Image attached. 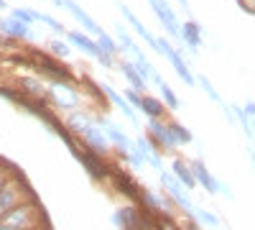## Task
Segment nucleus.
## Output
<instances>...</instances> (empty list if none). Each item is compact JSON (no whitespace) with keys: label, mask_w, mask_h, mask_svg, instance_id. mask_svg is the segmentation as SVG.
<instances>
[{"label":"nucleus","mask_w":255,"mask_h":230,"mask_svg":"<svg viewBox=\"0 0 255 230\" xmlns=\"http://www.w3.org/2000/svg\"><path fill=\"white\" fill-rule=\"evenodd\" d=\"M69 128L77 131V133H79L84 141H87L97 154H105V151L110 149V138H108V133H105V131H102V125H100L97 120H92L90 115H84V113H72V115H69Z\"/></svg>","instance_id":"nucleus-1"},{"label":"nucleus","mask_w":255,"mask_h":230,"mask_svg":"<svg viewBox=\"0 0 255 230\" xmlns=\"http://www.w3.org/2000/svg\"><path fill=\"white\" fill-rule=\"evenodd\" d=\"M118 41L123 44V51H125L128 56L133 59V64L138 67V72H140V74H143L148 82H151V79H153V74H156L158 69H156V67L151 64V61L145 59V54H143V51L135 46V41L130 38V33L125 31V26H118Z\"/></svg>","instance_id":"nucleus-2"},{"label":"nucleus","mask_w":255,"mask_h":230,"mask_svg":"<svg viewBox=\"0 0 255 230\" xmlns=\"http://www.w3.org/2000/svg\"><path fill=\"white\" fill-rule=\"evenodd\" d=\"M115 223L123 230H156V223L148 220V207L135 210V207H123L115 213Z\"/></svg>","instance_id":"nucleus-3"},{"label":"nucleus","mask_w":255,"mask_h":230,"mask_svg":"<svg viewBox=\"0 0 255 230\" xmlns=\"http://www.w3.org/2000/svg\"><path fill=\"white\" fill-rule=\"evenodd\" d=\"M67 38H69V44H74L77 49H82L84 54H90L92 59H97L100 64H105V67H113V54H108L105 51L97 41H92L90 36H84L82 31H69L67 33Z\"/></svg>","instance_id":"nucleus-4"},{"label":"nucleus","mask_w":255,"mask_h":230,"mask_svg":"<svg viewBox=\"0 0 255 230\" xmlns=\"http://www.w3.org/2000/svg\"><path fill=\"white\" fill-rule=\"evenodd\" d=\"M49 95L61 110H74L79 105V95H77V90H72L67 85V79H54L49 87Z\"/></svg>","instance_id":"nucleus-5"},{"label":"nucleus","mask_w":255,"mask_h":230,"mask_svg":"<svg viewBox=\"0 0 255 230\" xmlns=\"http://www.w3.org/2000/svg\"><path fill=\"white\" fill-rule=\"evenodd\" d=\"M161 184H163V190L168 192V197H171L179 207H181V210L184 213H189V215H194V210H197V207H194V202H191L189 200V195L181 190V182L176 179V177H171V174H166V172H161Z\"/></svg>","instance_id":"nucleus-6"},{"label":"nucleus","mask_w":255,"mask_h":230,"mask_svg":"<svg viewBox=\"0 0 255 230\" xmlns=\"http://www.w3.org/2000/svg\"><path fill=\"white\" fill-rule=\"evenodd\" d=\"M148 3H151V8H153L156 18L161 20L163 31H166L168 36H174V38H179V41H181V26H179V20H176L174 10L168 8L166 0H148Z\"/></svg>","instance_id":"nucleus-7"},{"label":"nucleus","mask_w":255,"mask_h":230,"mask_svg":"<svg viewBox=\"0 0 255 230\" xmlns=\"http://www.w3.org/2000/svg\"><path fill=\"white\" fill-rule=\"evenodd\" d=\"M156 51H158V54H163V56H166L168 61H171V67L176 69V74H179V77H181V79L186 82V85H194V82H197V79H194V74L189 72L186 61L181 59V54H179V51H176V49H174L171 44H168L166 38H158V49H156Z\"/></svg>","instance_id":"nucleus-8"},{"label":"nucleus","mask_w":255,"mask_h":230,"mask_svg":"<svg viewBox=\"0 0 255 230\" xmlns=\"http://www.w3.org/2000/svg\"><path fill=\"white\" fill-rule=\"evenodd\" d=\"M31 56H33V67H38V69H44L46 74H51L54 79H72V72L64 67V64H59V61H54L51 56H46V54H41L38 49H33L31 51Z\"/></svg>","instance_id":"nucleus-9"},{"label":"nucleus","mask_w":255,"mask_h":230,"mask_svg":"<svg viewBox=\"0 0 255 230\" xmlns=\"http://www.w3.org/2000/svg\"><path fill=\"white\" fill-rule=\"evenodd\" d=\"M54 3L59 5V8H64V10H69L77 20H79V23H82V28H87L92 36H100V33H105L97 23H95V20H92V15H87V13H84L77 3H74V0H54Z\"/></svg>","instance_id":"nucleus-10"},{"label":"nucleus","mask_w":255,"mask_h":230,"mask_svg":"<svg viewBox=\"0 0 255 230\" xmlns=\"http://www.w3.org/2000/svg\"><path fill=\"white\" fill-rule=\"evenodd\" d=\"M97 123L102 125V131L108 133V138H110L113 143H118L120 149L125 151V156H130V154L135 151V143H133L130 138H128V136H125V133H123V131L118 128V125H115V123H110L108 118H97Z\"/></svg>","instance_id":"nucleus-11"},{"label":"nucleus","mask_w":255,"mask_h":230,"mask_svg":"<svg viewBox=\"0 0 255 230\" xmlns=\"http://www.w3.org/2000/svg\"><path fill=\"white\" fill-rule=\"evenodd\" d=\"M128 100L133 102L138 110H143L148 118H161L163 115V105L156 97H148V95H138L135 90H128Z\"/></svg>","instance_id":"nucleus-12"},{"label":"nucleus","mask_w":255,"mask_h":230,"mask_svg":"<svg viewBox=\"0 0 255 230\" xmlns=\"http://www.w3.org/2000/svg\"><path fill=\"white\" fill-rule=\"evenodd\" d=\"M77 161H79V164L84 166V169L90 172V177H92V179H105V177L110 174V169L100 161V154H97V151H79Z\"/></svg>","instance_id":"nucleus-13"},{"label":"nucleus","mask_w":255,"mask_h":230,"mask_svg":"<svg viewBox=\"0 0 255 230\" xmlns=\"http://www.w3.org/2000/svg\"><path fill=\"white\" fill-rule=\"evenodd\" d=\"M118 8H120V13L125 15V20H128V23H130V26L135 28V33H138V36H143V41H145V44L151 46V49H158V38H156L151 31H148V28L140 23V20H138V15H135L130 8H128V5H123L120 0H118Z\"/></svg>","instance_id":"nucleus-14"},{"label":"nucleus","mask_w":255,"mask_h":230,"mask_svg":"<svg viewBox=\"0 0 255 230\" xmlns=\"http://www.w3.org/2000/svg\"><path fill=\"white\" fill-rule=\"evenodd\" d=\"M191 172H194L197 184H202L209 195H220V187H222V182L212 177V174H209V169H207V166H204L199 159H197V161H191Z\"/></svg>","instance_id":"nucleus-15"},{"label":"nucleus","mask_w":255,"mask_h":230,"mask_svg":"<svg viewBox=\"0 0 255 230\" xmlns=\"http://www.w3.org/2000/svg\"><path fill=\"white\" fill-rule=\"evenodd\" d=\"M3 223L5 225H13V228H31L33 223V210L26 205H20V207H10V210L3 213Z\"/></svg>","instance_id":"nucleus-16"},{"label":"nucleus","mask_w":255,"mask_h":230,"mask_svg":"<svg viewBox=\"0 0 255 230\" xmlns=\"http://www.w3.org/2000/svg\"><path fill=\"white\" fill-rule=\"evenodd\" d=\"M113 182H115V187L123 192V195H128L130 200H135V202H140L143 205V192H140V187L128 177L125 172H113Z\"/></svg>","instance_id":"nucleus-17"},{"label":"nucleus","mask_w":255,"mask_h":230,"mask_svg":"<svg viewBox=\"0 0 255 230\" xmlns=\"http://www.w3.org/2000/svg\"><path fill=\"white\" fill-rule=\"evenodd\" d=\"M100 90H102L105 95H108V97L113 100V105H115V108H120V113H123L128 120H130V123H138V115H135V110H133V102H130V100L123 97V95H118V92H115L110 85H102Z\"/></svg>","instance_id":"nucleus-18"},{"label":"nucleus","mask_w":255,"mask_h":230,"mask_svg":"<svg viewBox=\"0 0 255 230\" xmlns=\"http://www.w3.org/2000/svg\"><path fill=\"white\" fill-rule=\"evenodd\" d=\"M0 33H8V36H13V38H28V36H31V26L23 23V20H18L15 15L0 18Z\"/></svg>","instance_id":"nucleus-19"},{"label":"nucleus","mask_w":255,"mask_h":230,"mask_svg":"<svg viewBox=\"0 0 255 230\" xmlns=\"http://www.w3.org/2000/svg\"><path fill=\"white\" fill-rule=\"evenodd\" d=\"M148 131H151L153 138H156L161 146H166V149H174V146H176V138H174L171 128H168V125H163L158 118H151V120H148Z\"/></svg>","instance_id":"nucleus-20"},{"label":"nucleus","mask_w":255,"mask_h":230,"mask_svg":"<svg viewBox=\"0 0 255 230\" xmlns=\"http://www.w3.org/2000/svg\"><path fill=\"white\" fill-rule=\"evenodd\" d=\"M135 149H138V154L145 159V164H151L153 169L163 172V161H161V154L156 151V146H151V141L138 138V141H135Z\"/></svg>","instance_id":"nucleus-21"},{"label":"nucleus","mask_w":255,"mask_h":230,"mask_svg":"<svg viewBox=\"0 0 255 230\" xmlns=\"http://www.w3.org/2000/svg\"><path fill=\"white\" fill-rule=\"evenodd\" d=\"M181 41L189 46V51H197L202 46V26L194 23V20H186V23L181 26Z\"/></svg>","instance_id":"nucleus-22"},{"label":"nucleus","mask_w":255,"mask_h":230,"mask_svg":"<svg viewBox=\"0 0 255 230\" xmlns=\"http://www.w3.org/2000/svg\"><path fill=\"white\" fill-rule=\"evenodd\" d=\"M120 69H123V74L128 77V82L133 85V90H145V87H148V79L138 72V67L133 64V61H123Z\"/></svg>","instance_id":"nucleus-23"},{"label":"nucleus","mask_w":255,"mask_h":230,"mask_svg":"<svg viewBox=\"0 0 255 230\" xmlns=\"http://www.w3.org/2000/svg\"><path fill=\"white\" fill-rule=\"evenodd\" d=\"M174 174H176V179L186 187V190H194V187H197V179H194V172H191V166H186L181 159L174 161Z\"/></svg>","instance_id":"nucleus-24"},{"label":"nucleus","mask_w":255,"mask_h":230,"mask_svg":"<svg viewBox=\"0 0 255 230\" xmlns=\"http://www.w3.org/2000/svg\"><path fill=\"white\" fill-rule=\"evenodd\" d=\"M243 110H245V118H248V131H245V136H248L250 141H255V102L248 100Z\"/></svg>","instance_id":"nucleus-25"},{"label":"nucleus","mask_w":255,"mask_h":230,"mask_svg":"<svg viewBox=\"0 0 255 230\" xmlns=\"http://www.w3.org/2000/svg\"><path fill=\"white\" fill-rule=\"evenodd\" d=\"M168 128H171V133H174L176 143H191V141H194L191 131H189V128H184L181 123H168Z\"/></svg>","instance_id":"nucleus-26"},{"label":"nucleus","mask_w":255,"mask_h":230,"mask_svg":"<svg viewBox=\"0 0 255 230\" xmlns=\"http://www.w3.org/2000/svg\"><path fill=\"white\" fill-rule=\"evenodd\" d=\"M13 202H15V190L13 187H0V213L10 210Z\"/></svg>","instance_id":"nucleus-27"},{"label":"nucleus","mask_w":255,"mask_h":230,"mask_svg":"<svg viewBox=\"0 0 255 230\" xmlns=\"http://www.w3.org/2000/svg\"><path fill=\"white\" fill-rule=\"evenodd\" d=\"M197 82H199V87H202V90L209 95V100H212V102H220V105H225V102H222V97H220V92H217L215 87H212V82H209L204 74H199V77H197Z\"/></svg>","instance_id":"nucleus-28"},{"label":"nucleus","mask_w":255,"mask_h":230,"mask_svg":"<svg viewBox=\"0 0 255 230\" xmlns=\"http://www.w3.org/2000/svg\"><path fill=\"white\" fill-rule=\"evenodd\" d=\"M158 90H161V95H163V100H166V105L171 108V110H176V108H179V97L174 95V90L168 87V85H166L163 79L158 82Z\"/></svg>","instance_id":"nucleus-29"},{"label":"nucleus","mask_w":255,"mask_h":230,"mask_svg":"<svg viewBox=\"0 0 255 230\" xmlns=\"http://www.w3.org/2000/svg\"><path fill=\"white\" fill-rule=\"evenodd\" d=\"M143 207H153V210H166V202L161 200V197H156L153 192H148V190H143Z\"/></svg>","instance_id":"nucleus-30"},{"label":"nucleus","mask_w":255,"mask_h":230,"mask_svg":"<svg viewBox=\"0 0 255 230\" xmlns=\"http://www.w3.org/2000/svg\"><path fill=\"white\" fill-rule=\"evenodd\" d=\"M20 87H26V92H31L33 97H41V92H44V87L38 85V79H31V77L20 79Z\"/></svg>","instance_id":"nucleus-31"},{"label":"nucleus","mask_w":255,"mask_h":230,"mask_svg":"<svg viewBox=\"0 0 255 230\" xmlns=\"http://www.w3.org/2000/svg\"><path fill=\"white\" fill-rule=\"evenodd\" d=\"M191 218H197L202 225H209V228H217L220 225V220L215 218V215H209V213H204V210H199V207H197V210H194V215H191Z\"/></svg>","instance_id":"nucleus-32"},{"label":"nucleus","mask_w":255,"mask_h":230,"mask_svg":"<svg viewBox=\"0 0 255 230\" xmlns=\"http://www.w3.org/2000/svg\"><path fill=\"white\" fill-rule=\"evenodd\" d=\"M97 44H100L105 51H108V54H118V51H120L118 44H115V41H113L108 33H100V36H97Z\"/></svg>","instance_id":"nucleus-33"},{"label":"nucleus","mask_w":255,"mask_h":230,"mask_svg":"<svg viewBox=\"0 0 255 230\" xmlns=\"http://www.w3.org/2000/svg\"><path fill=\"white\" fill-rule=\"evenodd\" d=\"M13 15L18 18V20H23V23H33V20H38V15H36V10H26V8H15L13 10Z\"/></svg>","instance_id":"nucleus-34"},{"label":"nucleus","mask_w":255,"mask_h":230,"mask_svg":"<svg viewBox=\"0 0 255 230\" xmlns=\"http://www.w3.org/2000/svg\"><path fill=\"white\" fill-rule=\"evenodd\" d=\"M36 15H38V20H41V23H46L51 31H56V33H64V26L59 23L56 18H51V15H46V13H36Z\"/></svg>","instance_id":"nucleus-35"},{"label":"nucleus","mask_w":255,"mask_h":230,"mask_svg":"<svg viewBox=\"0 0 255 230\" xmlns=\"http://www.w3.org/2000/svg\"><path fill=\"white\" fill-rule=\"evenodd\" d=\"M49 49H51L56 56H67V54H69V46L64 44V41H51V44H49Z\"/></svg>","instance_id":"nucleus-36"},{"label":"nucleus","mask_w":255,"mask_h":230,"mask_svg":"<svg viewBox=\"0 0 255 230\" xmlns=\"http://www.w3.org/2000/svg\"><path fill=\"white\" fill-rule=\"evenodd\" d=\"M156 230H179V225H176L171 218H168V215H163V218L156 223Z\"/></svg>","instance_id":"nucleus-37"},{"label":"nucleus","mask_w":255,"mask_h":230,"mask_svg":"<svg viewBox=\"0 0 255 230\" xmlns=\"http://www.w3.org/2000/svg\"><path fill=\"white\" fill-rule=\"evenodd\" d=\"M220 192H222V195H225L227 200H232V197H235V195L230 192V187H227V184H222V187H220Z\"/></svg>","instance_id":"nucleus-38"},{"label":"nucleus","mask_w":255,"mask_h":230,"mask_svg":"<svg viewBox=\"0 0 255 230\" xmlns=\"http://www.w3.org/2000/svg\"><path fill=\"white\" fill-rule=\"evenodd\" d=\"M248 159H250V164H253V169H255V149H248Z\"/></svg>","instance_id":"nucleus-39"},{"label":"nucleus","mask_w":255,"mask_h":230,"mask_svg":"<svg viewBox=\"0 0 255 230\" xmlns=\"http://www.w3.org/2000/svg\"><path fill=\"white\" fill-rule=\"evenodd\" d=\"M0 230H20V228H13V225H5V223H0Z\"/></svg>","instance_id":"nucleus-40"},{"label":"nucleus","mask_w":255,"mask_h":230,"mask_svg":"<svg viewBox=\"0 0 255 230\" xmlns=\"http://www.w3.org/2000/svg\"><path fill=\"white\" fill-rule=\"evenodd\" d=\"M0 8H5V0H0Z\"/></svg>","instance_id":"nucleus-41"},{"label":"nucleus","mask_w":255,"mask_h":230,"mask_svg":"<svg viewBox=\"0 0 255 230\" xmlns=\"http://www.w3.org/2000/svg\"><path fill=\"white\" fill-rule=\"evenodd\" d=\"M181 3H184V8H189V3H186V0H181Z\"/></svg>","instance_id":"nucleus-42"},{"label":"nucleus","mask_w":255,"mask_h":230,"mask_svg":"<svg viewBox=\"0 0 255 230\" xmlns=\"http://www.w3.org/2000/svg\"><path fill=\"white\" fill-rule=\"evenodd\" d=\"M0 187H3V174H0Z\"/></svg>","instance_id":"nucleus-43"}]
</instances>
